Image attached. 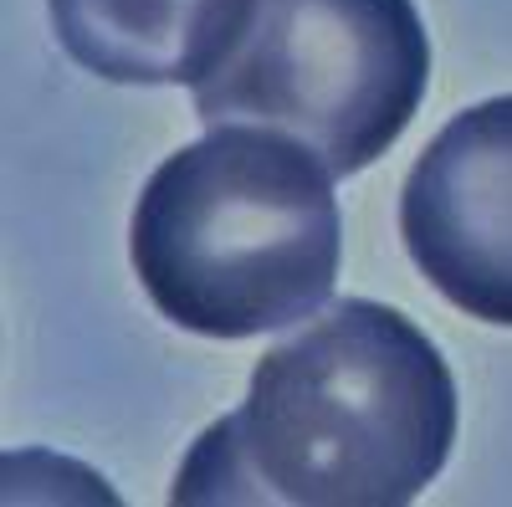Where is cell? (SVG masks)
<instances>
[{
  "label": "cell",
  "mask_w": 512,
  "mask_h": 507,
  "mask_svg": "<svg viewBox=\"0 0 512 507\" xmlns=\"http://www.w3.org/2000/svg\"><path fill=\"white\" fill-rule=\"evenodd\" d=\"M333 169L282 129L216 123L169 154L128 226L149 303L200 338L308 323L338 282L344 221Z\"/></svg>",
  "instance_id": "2"
},
{
  "label": "cell",
  "mask_w": 512,
  "mask_h": 507,
  "mask_svg": "<svg viewBox=\"0 0 512 507\" xmlns=\"http://www.w3.org/2000/svg\"><path fill=\"white\" fill-rule=\"evenodd\" d=\"M456 441V379L400 308L338 298L256 359L246 405L210 426L175 502L400 507Z\"/></svg>",
  "instance_id": "1"
},
{
  "label": "cell",
  "mask_w": 512,
  "mask_h": 507,
  "mask_svg": "<svg viewBox=\"0 0 512 507\" xmlns=\"http://www.w3.org/2000/svg\"><path fill=\"white\" fill-rule=\"evenodd\" d=\"M400 236L446 303L512 328V93L456 113L425 144L400 195Z\"/></svg>",
  "instance_id": "4"
},
{
  "label": "cell",
  "mask_w": 512,
  "mask_h": 507,
  "mask_svg": "<svg viewBox=\"0 0 512 507\" xmlns=\"http://www.w3.org/2000/svg\"><path fill=\"white\" fill-rule=\"evenodd\" d=\"M425 82L415 0H256L231 57L195 82V113L205 129H282L349 180L405 134Z\"/></svg>",
  "instance_id": "3"
},
{
  "label": "cell",
  "mask_w": 512,
  "mask_h": 507,
  "mask_svg": "<svg viewBox=\"0 0 512 507\" xmlns=\"http://www.w3.org/2000/svg\"><path fill=\"white\" fill-rule=\"evenodd\" d=\"M62 52L123 88L205 82L241 41L256 0H47Z\"/></svg>",
  "instance_id": "5"
}]
</instances>
